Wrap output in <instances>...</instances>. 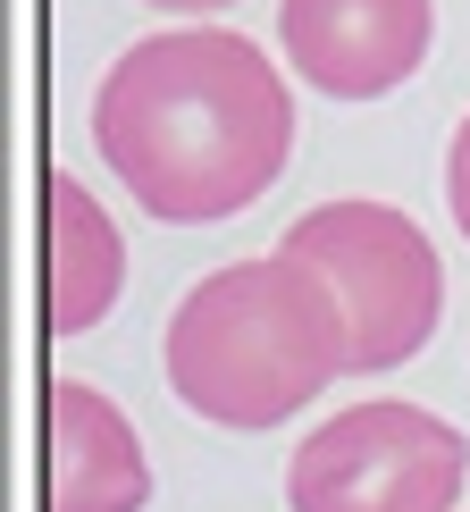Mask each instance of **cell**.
<instances>
[{
  "label": "cell",
  "mask_w": 470,
  "mask_h": 512,
  "mask_svg": "<svg viewBox=\"0 0 470 512\" xmlns=\"http://www.w3.org/2000/svg\"><path fill=\"white\" fill-rule=\"evenodd\" d=\"M294 76L328 101H378L429 59L437 0H277Z\"/></svg>",
  "instance_id": "cell-5"
},
{
  "label": "cell",
  "mask_w": 470,
  "mask_h": 512,
  "mask_svg": "<svg viewBox=\"0 0 470 512\" xmlns=\"http://www.w3.org/2000/svg\"><path fill=\"white\" fill-rule=\"evenodd\" d=\"M143 9H168V17H210V9H235V0H143Z\"/></svg>",
  "instance_id": "cell-9"
},
{
  "label": "cell",
  "mask_w": 470,
  "mask_h": 512,
  "mask_svg": "<svg viewBox=\"0 0 470 512\" xmlns=\"http://www.w3.org/2000/svg\"><path fill=\"white\" fill-rule=\"evenodd\" d=\"M42 219H51V252H42L51 336H84L118 311V286H126L118 219L84 194V177H68V168H51V185H42Z\"/></svg>",
  "instance_id": "cell-7"
},
{
  "label": "cell",
  "mask_w": 470,
  "mask_h": 512,
  "mask_svg": "<svg viewBox=\"0 0 470 512\" xmlns=\"http://www.w3.org/2000/svg\"><path fill=\"white\" fill-rule=\"evenodd\" d=\"M152 504V462H143L135 420L101 387L59 378L51 387V512H143Z\"/></svg>",
  "instance_id": "cell-6"
},
{
  "label": "cell",
  "mask_w": 470,
  "mask_h": 512,
  "mask_svg": "<svg viewBox=\"0 0 470 512\" xmlns=\"http://www.w3.org/2000/svg\"><path fill=\"white\" fill-rule=\"evenodd\" d=\"M93 143L110 177L168 227L235 219L294 160V93L235 26H177L126 42L93 93Z\"/></svg>",
  "instance_id": "cell-1"
},
{
  "label": "cell",
  "mask_w": 470,
  "mask_h": 512,
  "mask_svg": "<svg viewBox=\"0 0 470 512\" xmlns=\"http://www.w3.org/2000/svg\"><path fill=\"white\" fill-rule=\"evenodd\" d=\"M160 370L185 412L219 429H277L345 378V303L294 252L227 261L168 311Z\"/></svg>",
  "instance_id": "cell-2"
},
{
  "label": "cell",
  "mask_w": 470,
  "mask_h": 512,
  "mask_svg": "<svg viewBox=\"0 0 470 512\" xmlns=\"http://www.w3.org/2000/svg\"><path fill=\"white\" fill-rule=\"evenodd\" d=\"M445 202H454V227L470 244V118L454 126V143H445Z\"/></svg>",
  "instance_id": "cell-8"
},
{
  "label": "cell",
  "mask_w": 470,
  "mask_h": 512,
  "mask_svg": "<svg viewBox=\"0 0 470 512\" xmlns=\"http://www.w3.org/2000/svg\"><path fill=\"white\" fill-rule=\"evenodd\" d=\"M277 252L311 261L345 303V378L403 370L445 319V261L395 202H319L277 236Z\"/></svg>",
  "instance_id": "cell-3"
},
{
  "label": "cell",
  "mask_w": 470,
  "mask_h": 512,
  "mask_svg": "<svg viewBox=\"0 0 470 512\" xmlns=\"http://www.w3.org/2000/svg\"><path fill=\"white\" fill-rule=\"evenodd\" d=\"M470 479V437L403 395L319 420L286 462L294 512H454Z\"/></svg>",
  "instance_id": "cell-4"
}]
</instances>
